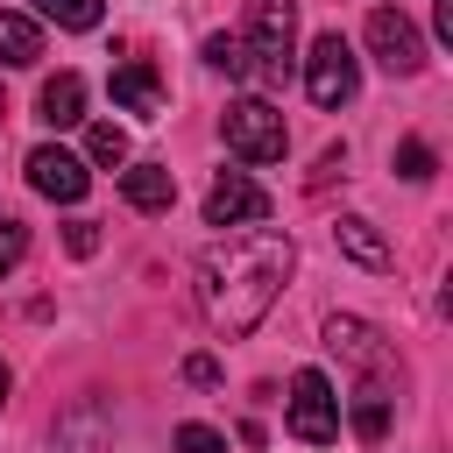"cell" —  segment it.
I'll return each instance as SVG.
<instances>
[{"label":"cell","mask_w":453,"mask_h":453,"mask_svg":"<svg viewBox=\"0 0 453 453\" xmlns=\"http://www.w3.org/2000/svg\"><path fill=\"white\" fill-rule=\"evenodd\" d=\"M396 170H403L411 184H425V177H432V142H418V134H403V142H396Z\"/></svg>","instance_id":"d6986e66"},{"label":"cell","mask_w":453,"mask_h":453,"mask_svg":"<svg viewBox=\"0 0 453 453\" xmlns=\"http://www.w3.org/2000/svg\"><path fill=\"white\" fill-rule=\"evenodd\" d=\"M304 92H311V106H326V113L361 92V64H354V50H347L340 28H326V35L311 42V57H304Z\"/></svg>","instance_id":"277c9868"},{"label":"cell","mask_w":453,"mask_h":453,"mask_svg":"<svg viewBox=\"0 0 453 453\" xmlns=\"http://www.w3.org/2000/svg\"><path fill=\"white\" fill-rule=\"evenodd\" d=\"M184 382L212 389V382H219V361H212V354H191V361H184Z\"/></svg>","instance_id":"603a6c76"},{"label":"cell","mask_w":453,"mask_h":453,"mask_svg":"<svg viewBox=\"0 0 453 453\" xmlns=\"http://www.w3.org/2000/svg\"><path fill=\"white\" fill-rule=\"evenodd\" d=\"M269 219V191L241 170H219L205 191V226H262Z\"/></svg>","instance_id":"9c48e42d"},{"label":"cell","mask_w":453,"mask_h":453,"mask_svg":"<svg viewBox=\"0 0 453 453\" xmlns=\"http://www.w3.org/2000/svg\"><path fill=\"white\" fill-rule=\"evenodd\" d=\"M106 92H113V106H120V113H134V120H163V106H170V92H163V78H156V64H142V57H127V64H113V78H106Z\"/></svg>","instance_id":"30bf717a"},{"label":"cell","mask_w":453,"mask_h":453,"mask_svg":"<svg viewBox=\"0 0 453 453\" xmlns=\"http://www.w3.org/2000/svg\"><path fill=\"white\" fill-rule=\"evenodd\" d=\"M28 184L42 191V198H57V205H78L85 191H92V170H85V156H71V149H57V142H42V149H28Z\"/></svg>","instance_id":"ba28073f"},{"label":"cell","mask_w":453,"mask_h":453,"mask_svg":"<svg viewBox=\"0 0 453 453\" xmlns=\"http://www.w3.org/2000/svg\"><path fill=\"white\" fill-rule=\"evenodd\" d=\"M177 453H226V439L212 425H177Z\"/></svg>","instance_id":"44dd1931"},{"label":"cell","mask_w":453,"mask_h":453,"mask_svg":"<svg viewBox=\"0 0 453 453\" xmlns=\"http://www.w3.org/2000/svg\"><path fill=\"white\" fill-rule=\"evenodd\" d=\"M120 198L134 212H170L177 205V170L170 163H134V170H120Z\"/></svg>","instance_id":"8fae6325"},{"label":"cell","mask_w":453,"mask_h":453,"mask_svg":"<svg viewBox=\"0 0 453 453\" xmlns=\"http://www.w3.org/2000/svg\"><path fill=\"white\" fill-rule=\"evenodd\" d=\"M290 439L304 446H333L340 439V396L319 368H297L290 375Z\"/></svg>","instance_id":"8992f818"},{"label":"cell","mask_w":453,"mask_h":453,"mask_svg":"<svg viewBox=\"0 0 453 453\" xmlns=\"http://www.w3.org/2000/svg\"><path fill=\"white\" fill-rule=\"evenodd\" d=\"M389 396H396V389H375V382L354 389V432H361V439H382V432H389Z\"/></svg>","instance_id":"2e32d148"},{"label":"cell","mask_w":453,"mask_h":453,"mask_svg":"<svg viewBox=\"0 0 453 453\" xmlns=\"http://www.w3.org/2000/svg\"><path fill=\"white\" fill-rule=\"evenodd\" d=\"M0 403H7V361H0Z\"/></svg>","instance_id":"d4e9b609"},{"label":"cell","mask_w":453,"mask_h":453,"mask_svg":"<svg viewBox=\"0 0 453 453\" xmlns=\"http://www.w3.org/2000/svg\"><path fill=\"white\" fill-rule=\"evenodd\" d=\"M432 21H439V42H453V0H439V7H432Z\"/></svg>","instance_id":"cb8c5ba5"},{"label":"cell","mask_w":453,"mask_h":453,"mask_svg":"<svg viewBox=\"0 0 453 453\" xmlns=\"http://www.w3.org/2000/svg\"><path fill=\"white\" fill-rule=\"evenodd\" d=\"M290 269H297V241L283 226H241V234H226V241H212L198 255V311L226 340H241V333H255L269 319Z\"/></svg>","instance_id":"6da1fadb"},{"label":"cell","mask_w":453,"mask_h":453,"mask_svg":"<svg viewBox=\"0 0 453 453\" xmlns=\"http://www.w3.org/2000/svg\"><path fill=\"white\" fill-rule=\"evenodd\" d=\"M368 50H375V64L389 78H418L425 71V42H418V28H411L403 7H375L368 14Z\"/></svg>","instance_id":"52a82bcc"},{"label":"cell","mask_w":453,"mask_h":453,"mask_svg":"<svg viewBox=\"0 0 453 453\" xmlns=\"http://www.w3.org/2000/svg\"><path fill=\"white\" fill-rule=\"evenodd\" d=\"M219 134H226V149L241 163H283V149H290L283 106H269V99H234L219 113Z\"/></svg>","instance_id":"3957f363"},{"label":"cell","mask_w":453,"mask_h":453,"mask_svg":"<svg viewBox=\"0 0 453 453\" xmlns=\"http://www.w3.org/2000/svg\"><path fill=\"white\" fill-rule=\"evenodd\" d=\"M21 255H28V226H21L14 212H0V276H7Z\"/></svg>","instance_id":"ffe728a7"},{"label":"cell","mask_w":453,"mask_h":453,"mask_svg":"<svg viewBox=\"0 0 453 453\" xmlns=\"http://www.w3.org/2000/svg\"><path fill=\"white\" fill-rule=\"evenodd\" d=\"M35 14L57 21V28H71V35H85V28L106 21V0H35Z\"/></svg>","instance_id":"9a60e30c"},{"label":"cell","mask_w":453,"mask_h":453,"mask_svg":"<svg viewBox=\"0 0 453 453\" xmlns=\"http://www.w3.org/2000/svg\"><path fill=\"white\" fill-rule=\"evenodd\" d=\"M326 347H333L340 361H354V368H361V382H375V389H396V347H382V333H375L368 319H347V311H333V319H326Z\"/></svg>","instance_id":"5b68a950"},{"label":"cell","mask_w":453,"mask_h":453,"mask_svg":"<svg viewBox=\"0 0 453 453\" xmlns=\"http://www.w3.org/2000/svg\"><path fill=\"white\" fill-rule=\"evenodd\" d=\"M333 241H340V255L347 262H361V269H389L396 262V248L375 234V219H361V212H347L340 226H333Z\"/></svg>","instance_id":"7c38bea8"},{"label":"cell","mask_w":453,"mask_h":453,"mask_svg":"<svg viewBox=\"0 0 453 453\" xmlns=\"http://www.w3.org/2000/svg\"><path fill=\"white\" fill-rule=\"evenodd\" d=\"M85 156H92V163H106V170H120V163H127V127L92 120V127H85Z\"/></svg>","instance_id":"e0dca14e"},{"label":"cell","mask_w":453,"mask_h":453,"mask_svg":"<svg viewBox=\"0 0 453 453\" xmlns=\"http://www.w3.org/2000/svg\"><path fill=\"white\" fill-rule=\"evenodd\" d=\"M35 113H42L50 127H71V120H85V78H78V71H57V78L42 85Z\"/></svg>","instance_id":"4fadbf2b"},{"label":"cell","mask_w":453,"mask_h":453,"mask_svg":"<svg viewBox=\"0 0 453 453\" xmlns=\"http://www.w3.org/2000/svg\"><path fill=\"white\" fill-rule=\"evenodd\" d=\"M64 248H71V255H92V248H99V219H71V226H64Z\"/></svg>","instance_id":"7402d4cb"},{"label":"cell","mask_w":453,"mask_h":453,"mask_svg":"<svg viewBox=\"0 0 453 453\" xmlns=\"http://www.w3.org/2000/svg\"><path fill=\"white\" fill-rule=\"evenodd\" d=\"M248 78L262 85H283L290 64H297V0H248Z\"/></svg>","instance_id":"7a4b0ae2"},{"label":"cell","mask_w":453,"mask_h":453,"mask_svg":"<svg viewBox=\"0 0 453 453\" xmlns=\"http://www.w3.org/2000/svg\"><path fill=\"white\" fill-rule=\"evenodd\" d=\"M42 57V28L28 21V14H14V7H0V64H14V71H28Z\"/></svg>","instance_id":"5bb4252c"},{"label":"cell","mask_w":453,"mask_h":453,"mask_svg":"<svg viewBox=\"0 0 453 453\" xmlns=\"http://www.w3.org/2000/svg\"><path fill=\"white\" fill-rule=\"evenodd\" d=\"M205 64L226 71V78H248V50H241V35H205Z\"/></svg>","instance_id":"ac0fdd59"}]
</instances>
